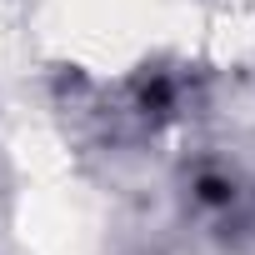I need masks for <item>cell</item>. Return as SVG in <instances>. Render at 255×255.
<instances>
[{
  "label": "cell",
  "instance_id": "1",
  "mask_svg": "<svg viewBox=\"0 0 255 255\" xmlns=\"http://www.w3.org/2000/svg\"><path fill=\"white\" fill-rule=\"evenodd\" d=\"M230 195H235L230 180H220V175H205V180H200V200H205V205H230Z\"/></svg>",
  "mask_w": 255,
  "mask_h": 255
}]
</instances>
